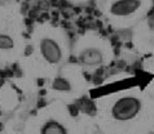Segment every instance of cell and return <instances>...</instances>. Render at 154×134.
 Masks as SVG:
<instances>
[{"mask_svg":"<svg viewBox=\"0 0 154 134\" xmlns=\"http://www.w3.org/2000/svg\"><path fill=\"white\" fill-rule=\"evenodd\" d=\"M141 110V101L134 96H126L119 98L113 105L112 115L118 121H128L137 116Z\"/></svg>","mask_w":154,"mask_h":134,"instance_id":"1","label":"cell"},{"mask_svg":"<svg viewBox=\"0 0 154 134\" xmlns=\"http://www.w3.org/2000/svg\"><path fill=\"white\" fill-rule=\"evenodd\" d=\"M40 53L42 57L51 64H57L62 59V50L58 43L51 37H44L40 40Z\"/></svg>","mask_w":154,"mask_h":134,"instance_id":"2","label":"cell"},{"mask_svg":"<svg viewBox=\"0 0 154 134\" xmlns=\"http://www.w3.org/2000/svg\"><path fill=\"white\" fill-rule=\"evenodd\" d=\"M141 4V0H115L110 5V13L117 17H127L137 12Z\"/></svg>","mask_w":154,"mask_h":134,"instance_id":"3","label":"cell"},{"mask_svg":"<svg viewBox=\"0 0 154 134\" xmlns=\"http://www.w3.org/2000/svg\"><path fill=\"white\" fill-rule=\"evenodd\" d=\"M102 61H104V54L97 48H85L79 54V62L85 66H98Z\"/></svg>","mask_w":154,"mask_h":134,"instance_id":"4","label":"cell"},{"mask_svg":"<svg viewBox=\"0 0 154 134\" xmlns=\"http://www.w3.org/2000/svg\"><path fill=\"white\" fill-rule=\"evenodd\" d=\"M42 134H67V130L61 123L56 120H49L43 125Z\"/></svg>","mask_w":154,"mask_h":134,"instance_id":"5","label":"cell"},{"mask_svg":"<svg viewBox=\"0 0 154 134\" xmlns=\"http://www.w3.org/2000/svg\"><path fill=\"white\" fill-rule=\"evenodd\" d=\"M52 88L54 90H60V92H69L71 90V84L65 77H56L52 84Z\"/></svg>","mask_w":154,"mask_h":134,"instance_id":"6","label":"cell"},{"mask_svg":"<svg viewBox=\"0 0 154 134\" xmlns=\"http://www.w3.org/2000/svg\"><path fill=\"white\" fill-rule=\"evenodd\" d=\"M14 46V41L9 35L0 34V49L2 50H9Z\"/></svg>","mask_w":154,"mask_h":134,"instance_id":"7","label":"cell"}]
</instances>
